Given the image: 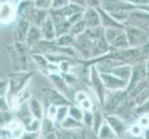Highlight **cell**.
<instances>
[{"instance_id": "6da1fadb", "label": "cell", "mask_w": 149, "mask_h": 139, "mask_svg": "<svg viewBox=\"0 0 149 139\" xmlns=\"http://www.w3.org/2000/svg\"><path fill=\"white\" fill-rule=\"evenodd\" d=\"M34 75L33 71H14L8 76V93L7 98L11 110L13 102L17 96L30 85V82Z\"/></svg>"}, {"instance_id": "7a4b0ae2", "label": "cell", "mask_w": 149, "mask_h": 139, "mask_svg": "<svg viewBox=\"0 0 149 139\" xmlns=\"http://www.w3.org/2000/svg\"><path fill=\"white\" fill-rule=\"evenodd\" d=\"M125 34L131 47L141 48L149 44V32L142 28L125 25Z\"/></svg>"}, {"instance_id": "3957f363", "label": "cell", "mask_w": 149, "mask_h": 139, "mask_svg": "<svg viewBox=\"0 0 149 139\" xmlns=\"http://www.w3.org/2000/svg\"><path fill=\"white\" fill-rule=\"evenodd\" d=\"M89 81L92 89L94 90L95 94L98 99L100 105L103 106L105 101V96L107 94V88L101 79L100 73L97 70L95 65H92L89 70Z\"/></svg>"}, {"instance_id": "277c9868", "label": "cell", "mask_w": 149, "mask_h": 139, "mask_svg": "<svg viewBox=\"0 0 149 139\" xmlns=\"http://www.w3.org/2000/svg\"><path fill=\"white\" fill-rule=\"evenodd\" d=\"M129 96L127 90H118V91H107L105 96V101L103 104V109L106 113H113L120 103Z\"/></svg>"}, {"instance_id": "5b68a950", "label": "cell", "mask_w": 149, "mask_h": 139, "mask_svg": "<svg viewBox=\"0 0 149 139\" xmlns=\"http://www.w3.org/2000/svg\"><path fill=\"white\" fill-rule=\"evenodd\" d=\"M147 74V66L146 61L141 60L139 62L133 64L132 76L130 78L129 83H128L127 92H131L137 85H139L142 82L146 80Z\"/></svg>"}, {"instance_id": "8992f818", "label": "cell", "mask_w": 149, "mask_h": 139, "mask_svg": "<svg viewBox=\"0 0 149 139\" xmlns=\"http://www.w3.org/2000/svg\"><path fill=\"white\" fill-rule=\"evenodd\" d=\"M102 9L110 14L120 12H131L137 8V6L124 0H104Z\"/></svg>"}, {"instance_id": "52a82bcc", "label": "cell", "mask_w": 149, "mask_h": 139, "mask_svg": "<svg viewBox=\"0 0 149 139\" xmlns=\"http://www.w3.org/2000/svg\"><path fill=\"white\" fill-rule=\"evenodd\" d=\"M18 19L17 5L12 1L0 3V24L8 25Z\"/></svg>"}, {"instance_id": "ba28073f", "label": "cell", "mask_w": 149, "mask_h": 139, "mask_svg": "<svg viewBox=\"0 0 149 139\" xmlns=\"http://www.w3.org/2000/svg\"><path fill=\"white\" fill-rule=\"evenodd\" d=\"M100 76L107 90L109 91L127 90L128 87L127 81H124L119 78V77L107 73H100Z\"/></svg>"}, {"instance_id": "9c48e42d", "label": "cell", "mask_w": 149, "mask_h": 139, "mask_svg": "<svg viewBox=\"0 0 149 139\" xmlns=\"http://www.w3.org/2000/svg\"><path fill=\"white\" fill-rule=\"evenodd\" d=\"M105 121L109 123L113 131L115 132L118 138L123 139L127 131L126 122L119 115H116L114 113H106Z\"/></svg>"}, {"instance_id": "30bf717a", "label": "cell", "mask_w": 149, "mask_h": 139, "mask_svg": "<svg viewBox=\"0 0 149 139\" xmlns=\"http://www.w3.org/2000/svg\"><path fill=\"white\" fill-rule=\"evenodd\" d=\"M45 97H47V100L49 103V105H54L56 107L71 105L70 100L62 93L54 88H48L45 90Z\"/></svg>"}, {"instance_id": "8fae6325", "label": "cell", "mask_w": 149, "mask_h": 139, "mask_svg": "<svg viewBox=\"0 0 149 139\" xmlns=\"http://www.w3.org/2000/svg\"><path fill=\"white\" fill-rule=\"evenodd\" d=\"M83 20L87 28H97L102 26L101 16L98 9L85 8L84 11Z\"/></svg>"}, {"instance_id": "7c38bea8", "label": "cell", "mask_w": 149, "mask_h": 139, "mask_svg": "<svg viewBox=\"0 0 149 139\" xmlns=\"http://www.w3.org/2000/svg\"><path fill=\"white\" fill-rule=\"evenodd\" d=\"M110 51V45L107 42L104 36H102L93 42L92 45V52H91V59H97L100 57L107 54Z\"/></svg>"}, {"instance_id": "4fadbf2b", "label": "cell", "mask_w": 149, "mask_h": 139, "mask_svg": "<svg viewBox=\"0 0 149 139\" xmlns=\"http://www.w3.org/2000/svg\"><path fill=\"white\" fill-rule=\"evenodd\" d=\"M31 22L27 19L18 17L17 19V26L15 31V39L16 42L25 43V40L27 38V34L31 28Z\"/></svg>"}, {"instance_id": "5bb4252c", "label": "cell", "mask_w": 149, "mask_h": 139, "mask_svg": "<svg viewBox=\"0 0 149 139\" xmlns=\"http://www.w3.org/2000/svg\"><path fill=\"white\" fill-rule=\"evenodd\" d=\"M14 114H15V117H16V120L22 123L23 127L27 126L29 123L34 119L32 112H31L29 109L28 101L22 103V104L14 111Z\"/></svg>"}, {"instance_id": "9a60e30c", "label": "cell", "mask_w": 149, "mask_h": 139, "mask_svg": "<svg viewBox=\"0 0 149 139\" xmlns=\"http://www.w3.org/2000/svg\"><path fill=\"white\" fill-rule=\"evenodd\" d=\"M132 64H129V63H121L117 66H114L113 68H111L109 70V71L107 73H111L113 75H115L119 78L127 81L129 83L130 78L132 76Z\"/></svg>"}, {"instance_id": "2e32d148", "label": "cell", "mask_w": 149, "mask_h": 139, "mask_svg": "<svg viewBox=\"0 0 149 139\" xmlns=\"http://www.w3.org/2000/svg\"><path fill=\"white\" fill-rule=\"evenodd\" d=\"M48 17H49V11H47V10L33 8L32 9V11L28 15L27 20L32 25H35V26L40 27L47 20Z\"/></svg>"}, {"instance_id": "e0dca14e", "label": "cell", "mask_w": 149, "mask_h": 139, "mask_svg": "<svg viewBox=\"0 0 149 139\" xmlns=\"http://www.w3.org/2000/svg\"><path fill=\"white\" fill-rule=\"evenodd\" d=\"M40 30H41V34H42L43 40H45V41L53 42V41H56V39L58 38L55 25L53 23V20H51L50 16L40 26Z\"/></svg>"}, {"instance_id": "ac0fdd59", "label": "cell", "mask_w": 149, "mask_h": 139, "mask_svg": "<svg viewBox=\"0 0 149 139\" xmlns=\"http://www.w3.org/2000/svg\"><path fill=\"white\" fill-rule=\"evenodd\" d=\"M29 104V109L32 112V114L33 116V118L35 119H38L42 121L45 117V110H44V106L37 97L32 96L28 101Z\"/></svg>"}, {"instance_id": "d6986e66", "label": "cell", "mask_w": 149, "mask_h": 139, "mask_svg": "<svg viewBox=\"0 0 149 139\" xmlns=\"http://www.w3.org/2000/svg\"><path fill=\"white\" fill-rule=\"evenodd\" d=\"M42 40L43 37H42V34H41L40 27L35 26V25H31V28L27 34V38L25 40V44L32 49Z\"/></svg>"}, {"instance_id": "ffe728a7", "label": "cell", "mask_w": 149, "mask_h": 139, "mask_svg": "<svg viewBox=\"0 0 149 139\" xmlns=\"http://www.w3.org/2000/svg\"><path fill=\"white\" fill-rule=\"evenodd\" d=\"M98 10L101 16V24L103 28H125V25L117 22L109 12L102 8H99Z\"/></svg>"}, {"instance_id": "44dd1931", "label": "cell", "mask_w": 149, "mask_h": 139, "mask_svg": "<svg viewBox=\"0 0 149 139\" xmlns=\"http://www.w3.org/2000/svg\"><path fill=\"white\" fill-rule=\"evenodd\" d=\"M33 8H35L34 0H20L17 4L18 17L27 19L28 15Z\"/></svg>"}, {"instance_id": "7402d4cb", "label": "cell", "mask_w": 149, "mask_h": 139, "mask_svg": "<svg viewBox=\"0 0 149 139\" xmlns=\"http://www.w3.org/2000/svg\"><path fill=\"white\" fill-rule=\"evenodd\" d=\"M84 9H85V8L81 7V6H79V5H75V4H72V3H70L68 6H66L63 8L54 9V10H56V12H58L60 15H62V16L65 17L66 19H69L70 17L73 16V15H75L77 13L84 11Z\"/></svg>"}, {"instance_id": "603a6c76", "label": "cell", "mask_w": 149, "mask_h": 139, "mask_svg": "<svg viewBox=\"0 0 149 139\" xmlns=\"http://www.w3.org/2000/svg\"><path fill=\"white\" fill-rule=\"evenodd\" d=\"M131 47L129 41H128L127 35L124 33H122L119 37H118L114 42L110 45V51H116V50H123Z\"/></svg>"}, {"instance_id": "cb8c5ba5", "label": "cell", "mask_w": 149, "mask_h": 139, "mask_svg": "<svg viewBox=\"0 0 149 139\" xmlns=\"http://www.w3.org/2000/svg\"><path fill=\"white\" fill-rule=\"evenodd\" d=\"M32 60L38 67L40 71H47L48 73L50 62L45 55L39 53H32Z\"/></svg>"}, {"instance_id": "d4e9b609", "label": "cell", "mask_w": 149, "mask_h": 139, "mask_svg": "<svg viewBox=\"0 0 149 139\" xmlns=\"http://www.w3.org/2000/svg\"><path fill=\"white\" fill-rule=\"evenodd\" d=\"M59 127H60V129H62V130L71 131V130H77V129H81V128H84V124L81 122L76 121L70 116H68L60 123Z\"/></svg>"}, {"instance_id": "484cf974", "label": "cell", "mask_w": 149, "mask_h": 139, "mask_svg": "<svg viewBox=\"0 0 149 139\" xmlns=\"http://www.w3.org/2000/svg\"><path fill=\"white\" fill-rule=\"evenodd\" d=\"M97 138L98 139H119L115 133V132L113 131V129L106 121L103 122L100 130L98 133H97Z\"/></svg>"}, {"instance_id": "4316f807", "label": "cell", "mask_w": 149, "mask_h": 139, "mask_svg": "<svg viewBox=\"0 0 149 139\" xmlns=\"http://www.w3.org/2000/svg\"><path fill=\"white\" fill-rule=\"evenodd\" d=\"M124 31L125 28H104V37L110 45Z\"/></svg>"}, {"instance_id": "83f0119b", "label": "cell", "mask_w": 149, "mask_h": 139, "mask_svg": "<svg viewBox=\"0 0 149 139\" xmlns=\"http://www.w3.org/2000/svg\"><path fill=\"white\" fill-rule=\"evenodd\" d=\"M56 44L62 47H74L75 45V36L70 33L65 34L56 39Z\"/></svg>"}, {"instance_id": "f1b7e54d", "label": "cell", "mask_w": 149, "mask_h": 139, "mask_svg": "<svg viewBox=\"0 0 149 139\" xmlns=\"http://www.w3.org/2000/svg\"><path fill=\"white\" fill-rule=\"evenodd\" d=\"M93 113H94V122H93V126H92L91 129L94 132L95 135H96L97 136V133H98L103 122H105V116L102 115V112L98 109L95 110Z\"/></svg>"}, {"instance_id": "f546056e", "label": "cell", "mask_w": 149, "mask_h": 139, "mask_svg": "<svg viewBox=\"0 0 149 139\" xmlns=\"http://www.w3.org/2000/svg\"><path fill=\"white\" fill-rule=\"evenodd\" d=\"M56 131V122L49 120L47 117H44V119L42 120V129H41L42 136L49 135V133H52Z\"/></svg>"}, {"instance_id": "4dcf8cb0", "label": "cell", "mask_w": 149, "mask_h": 139, "mask_svg": "<svg viewBox=\"0 0 149 139\" xmlns=\"http://www.w3.org/2000/svg\"><path fill=\"white\" fill-rule=\"evenodd\" d=\"M86 29H87L86 25H85L84 20H80V22L71 25L70 28V32L69 33L76 37V36H78V35L84 34L86 31Z\"/></svg>"}, {"instance_id": "1f68e13d", "label": "cell", "mask_w": 149, "mask_h": 139, "mask_svg": "<svg viewBox=\"0 0 149 139\" xmlns=\"http://www.w3.org/2000/svg\"><path fill=\"white\" fill-rule=\"evenodd\" d=\"M13 114L12 110H6V111H0V125L4 129H6L7 126L13 121Z\"/></svg>"}, {"instance_id": "d6a6232c", "label": "cell", "mask_w": 149, "mask_h": 139, "mask_svg": "<svg viewBox=\"0 0 149 139\" xmlns=\"http://www.w3.org/2000/svg\"><path fill=\"white\" fill-rule=\"evenodd\" d=\"M69 116L73 118L76 121H79L83 122L84 118V110L80 107H77L74 105H70L69 107Z\"/></svg>"}, {"instance_id": "836d02e7", "label": "cell", "mask_w": 149, "mask_h": 139, "mask_svg": "<svg viewBox=\"0 0 149 139\" xmlns=\"http://www.w3.org/2000/svg\"><path fill=\"white\" fill-rule=\"evenodd\" d=\"M69 107L70 106H61L58 108V114H56V124H60L67 117L69 116Z\"/></svg>"}, {"instance_id": "e575fe53", "label": "cell", "mask_w": 149, "mask_h": 139, "mask_svg": "<svg viewBox=\"0 0 149 139\" xmlns=\"http://www.w3.org/2000/svg\"><path fill=\"white\" fill-rule=\"evenodd\" d=\"M24 129L27 132H33V133L41 132V129H42V121L34 118L27 126L24 127Z\"/></svg>"}, {"instance_id": "d590c367", "label": "cell", "mask_w": 149, "mask_h": 139, "mask_svg": "<svg viewBox=\"0 0 149 139\" xmlns=\"http://www.w3.org/2000/svg\"><path fill=\"white\" fill-rule=\"evenodd\" d=\"M34 5L35 8L49 11L52 9L53 0H34Z\"/></svg>"}, {"instance_id": "8d00e7d4", "label": "cell", "mask_w": 149, "mask_h": 139, "mask_svg": "<svg viewBox=\"0 0 149 139\" xmlns=\"http://www.w3.org/2000/svg\"><path fill=\"white\" fill-rule=\"evenodd\" d=\"M94 122V113L92 110H84L83 124L88 128H92Z\"/></svg>"}, {"instance_id": "74e56055", "label": "cell", "mask_w": 149, "mask_h": 139, "mask_svg": "<svg viewBox=\"0 0 149 139\" xmlns=\"http://www.w3.org/2000/svg\"><path fill=\"white\" fill-rule=\"evenodd\" d=\"M58 107H56L54 105H49L48 108H47V110H45V117H47V118H48L49 120L56 122V114H58Z\"/></svg>"}, {"instance_id": "f35d334b", "label": "cell", "mask_w": 149, "mask_h": 139, "mask_svg": "<svg viewBox=\"0 0 149 139\" xmlns=\"http://www.w3.org/2000/svg\"><path fill=\"white\" fill-rule=\"evenodd\" d=\"M134 111L137 114L149 116V100H147L146 102H145L143 104L140 106H137L134 109Z\"/></svg>"}, {"instance_id": "ab89813d", "label": "cell", "mask_w": 149, "mask_h": 139, "mask_svg": "<svg viewBox=\"0 0 149 139\" xmlns=\"http://www.w3.org/2000/svg\"><path fill=\"white\" fill-rule=\"evenodd\" d=\"M131 135L133 136L134 137H140L141 136L143 135V127L139 124V123H136V124H133L131 129H130Z\"/></svg>"}, {"instance_id": "60d3db41", "label": "cell", "mask_w": 149, "mask_h": 139, "mask_svg": "<svg viewBox=\"0 0 149 139\" xmlns=\"http://www.w3.org/2000/svg\"><path fill=\"white\" fill-rule=\"evenodd\" d=\"M41 138H42V133H41V132L33 133V132L25 131L19 139H41Z\"/></svg>"}, {"instance_id": "b9f144b4", "label": "cell", "mask_w": 149, "mask_h": 139, "mask_svg": "<svg viewBox=\"0 0 149 139\" xmlns=\"http://www.w3.org/2000/svg\"><path fill=\"white\" fill-rule=\"evenodd\" d=\"M104 0H85L86 8H92L95 9H99L102 8Z\"/></svg>"}, {"instance_id": "7bdbcfd3", "label": "cell", "mask_w": 149, "mask_h": 139, "mask_svg": "<svg viewBox=\"0 0 149 139\" xmlns=\"http://www.w3.org/2000/svg\"><path fill=\"white\" fill-rule=\"evenodd\" d=\"M70 0H53L52 9H60L63 8L70 4Z\"/></svg>"}, {"instance_id": "ee69618b", "label": "cell", "mask_w": 149, "mask_h": 139, "mask_svg": "<svg viewBox=\"0 0 149 139\" xmlns=\"http://www.w3.org/2000/svg\"><path fill=\"white\" fill-rule=\"evenodd\" d=\"M11 110L6 96H0V111Z\"/></svg>"}, {"instance_id": "f6af8a7d", "label": "cell", "mask_w": 149, "mask_h": 139, "mask_svg": "<svg viewBox=\"0 0 149 139\" xmlns=\"http://www.w3.org/2000/svg\"><path fill=\"white\" fill-rule=\"evenodd\" d=\"M81 109L83 110H92L93 109V104H92V101L87 97V98L84 99L80 103Z\"/></svg>"}, {"instance_id": "bcb514c9", "label": "cell", "mask_w": 149, "mask_h": 139, "mask_svg": "<svg viewBox=\"0 0 149 139\" xmlns=\"http://www.w3.org/2000/svg\"><path fill=\"white\" fill-rule=\"evenodd\" d=\"M8 85V79L0 80V96H7Z\"/></svg>"}, {"instance_id": "7dc6e473", "label": "cell", "mask_w": 149, "mask_h": 139, "mask_svg": "<svg viewBox=\"0 0 149 139\" xmlns=\"http://www.w3.org/2000/svg\"><path fill=\"white\" fill-rule=\"evenodd\" d=\"M87 97L88 96H87L86 93H84V91H79L76 95H74V99L79 103H81L84 99L87 98Z\"/></svg>"}, {"instance_id": "c3c4849f", "label": "cell", "mask_w": 149, "mask_h": 139, "mask_svg": "<svg viewBox=\"0 0 149 139\" xmlns=\"http://www.w3.org/2000/svg\"><path fill=\"white\" fill-rule=\"evenodd\" d=\"M139 124L143 128H146L149 126V116H146V115H143L140 120H139Z\"/></svg>"}, {"instance_id": "681fc988", "label": "cell", "mask_w": 149, "mask_h": 139, "mask_svg": "<svg viewBox=\"0 0 149 139\" xmlns=\"http://www.w3.org/2000/svg\"><path fill=\"white\" fill-rule=\"evenodd\" d=\"M70 2L72 3V4H75V5H79V6H81V7L86 8L85 0H70Z\"/></svg>"}, {"instance_id": "f907efd6", "label": "cell", "mask_w": 149, "mask_h": 139, "mask_svg": "<svg viewBox=\"0 0 149 139\" xmlns=\"http://www.w3.org/2000/svg\"><path fill=\"white\" fill-rule=\"evenodd\" d=\"M0 137H6V138H8V132L6 129H4V128L0 125ZM9 139V138H8Z\"/></svg>"}, {"instance_id": "816d5d0a", "label": "cell", "mask_w": 149, "mask_h": 139, "mask_svg": "<svg viewBox=\"0 0 149 139\" xmlns=\"http://www.w3.org/2000/svg\"><path fill=\"white\" fill-rule=\"evenodd\" d=\"M143 139H149V126L143 130Z\"/></svg>"}, {"instance_id": "f5cc1de1", "label": "cell", "mask_w": 149, "mask_h": 139, "mask_svg": "<svg viewBox=\"0 0 149 139\" xmlns=\"http://www.w3.org/2000/svg\"><path fill=\"white\" fill-rule=\"evenodd\" d=\"M9 0H0V3H5V2H8Z\"/></svg>"}, {"instance_id": "db71d44e", "label": "cell", "mask_w": 149, "mask_h": 139, "mask_svg": "<svg viewBox=\"0 0 149 139\" xmlns=\"http://www.w3.org/2000/svg\"><path fill=\"white\" fill-rule=\"evenodd\" d=\"M9 1H13V0H9Z\"/></svg>"}]
</instances>
